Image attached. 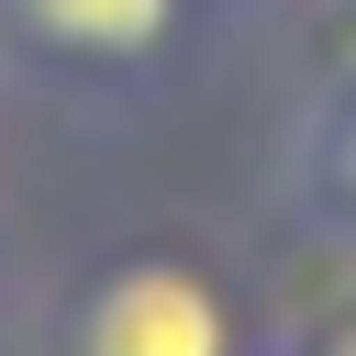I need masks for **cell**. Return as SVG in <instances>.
I'll use <instances>...</instances> for the list:
<instances>
[{
  "instance_id": "obj_4",
  "label": "cell",
  "mask_w": 356,
  "mask_h": 356,
  "mask_svg": "<svg viewBox=\"0 0 356 356\" xmlns=\"http://www.w3.org/2000/svg\"><path fill=\"white\" fill-rule=\"evenodd\" d=\"M300 356H356V312H345V323H334L323 345H300Z\"/></svg>"
},
{
  "instance_id": "obj_3",
  "label": "cell",
  "mask_w": 356,
  "mask_h": 356,
  "mask_svg": "<svg viewBox=\"0 0 356 356\" xmlns=\"http://www.w3.org/2000/svg\"><path fill=\"white\" fill-rule=\"evenodd\" d=\"M312 189L334 200V222L356 234V89L323 111V134H312Z\"/></svg>"
},
{
  "instance_id": "obj_2",
  "label": "cell",
  "mask_w": 356,
  "mask_h": 356,
  "mask_svg": "<svg viewBox=\"0 0 356 356\" xmlns=\"http://www.w3.org/2000/svg\"><path fill=\"white\" fill-rule=\"evenodd\" d=\"M189 0H0V33L56 67H156Z\"/></svg>"
},
{
  "instance_id": "obj_1",
  "label": "cell",
  "mask_w": 356,
  "mask_h": 356,
  "mask_svg": "<svg viewBox=\"0 0 356 356\" xmlns=\"http://www.w3.org/2000/svg\"><path fill=\"white\" fill-rule=\"evenodd\" d=\"M67 356H245V323H234V289L200 267V256H111L78 312H67Z\"/></svg>"
}]
</instances>
